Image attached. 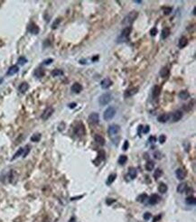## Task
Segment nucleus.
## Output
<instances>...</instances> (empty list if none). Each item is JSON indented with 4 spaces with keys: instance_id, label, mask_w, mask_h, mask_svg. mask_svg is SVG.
<instances>
[{
    "instance_id": "nucleus-22",
    "label": "nucleus",
    "mask_w": 196,
    "mask_h": 222,
    "mask_svg": "<svg viewBox=\"0 0 196 222\" xmlns=\"http://www.w3.org/2000/svg\"><path fill=\"white\" fill-rule=\"evenodd\" d=\"M186 189H187V184H186L185 182L180 183V184L177 186V192H179V193H183V192H184V191H186Z\"/></svg>"
},
{
    "instance_id": "nucleus-38",
    "label": "nucleus",
    "mask_w": 196,
    "mask_h": 222,
    "mask_svg": "<svg viewBox=\"0 0 196 222\" xmlns=\"http://www.w3.org/2000/svg\"><path fill=\"white\" fill-rule=\"evenodd\" d=\"M40 139H41V135L40 134L33 135V136L31 137L32 142H38V141H40Z\"/></svg>"
},
{
    "instance_id": "nucleus-4",
    "label": "nucleus",
    "mask_w": 196,
    "mask_h": 222,
    "mask_svg": "<svg viewBox=\"0 0 196 222\" xmlns=\"http://www.w3.org/2000/svg\"><path fill=\"white\" fill-rule=\"evenodd\" d=\"M111 99H112V96L110 93H104V94H102L100 97L99 98V105L103 107V106L108 105V104L111 101Z\"/></svg>"
},
{
    "instance_id": "nucleus-42",
    "label": "nucleus",
    "mask_w": 196,
    "mask_h": 222,
    "mask_svg": "<svg viewBox=\"0 0 196 222\" xmlns=\"http://www.w3.org/2000/svg\"><path fill=\"white\" fill-rule=\"evenodd\" d=\"M157 28H155V27H154V28H152L150 30V35L151 36H155V35L157 34Z\"/></svg>"
},
{
    "instance_id": "nucleus-30",
    "label": "nucleus",
    "mask_w": 196,
    "mask_h": 222,
    "mask_svg": "<svg viewBox=\"0 0 196 222\" xmlns=\"http://www.w3.org/2000/svg\"><path fill=\"white\" fill-rule=\"evenodd\" d=\"M160 92H161V88L159 86H155L153 89V96L154 98H157L160 95Z\"/></svg>"
},
{
    "instance_id": "nucleus-31",
    "label": "nucleus",
    "mask_w": 196,
    "mask_h": 222,
    "mask_svg": "<svg viewBox=\"0 0 196 222\" xmlns=\"http://www.w3.org/2000/svg\"><path fill=\"white\" fill-rule=\"evenodd\" d=\"M160 76L161 77H167L168 75H169V70H168V68H166V67H164V68H162V70H160Z\"/></svg>"
},
{
    "instance_id": "nucleus-6",
    "label": "nucleus",
    "mask_w": 196,
    "mask_h": 222,
    "mask_svg": "<svg viewBox=\"0 0 196 222\" xmlns=\"http://www.w3.org/2000/svg\"><path fill=\"white\" fill-rule=\"evenodd\" d=\"M54 107H48L47 108H45V110L43 111V114H42V116H41L42 119H43V120H47L48 118H50V117H52V115L54 114Z\"/></svg>"
},
{
    "instance_id": "nucleus-25",
    "label": "nucleus",
    "mask_w": 196,
    "mask_h": 222,
    "mask_svg": "<svg viewBox=\"0 0 196 222\" xmlns=\"http://www.w3.org/2000/svg\"><path fill=\"white\" fill-rule=\"evenodd\" d=\"M168 190V187L167 185L165 184V183H160L158 186V191L160 193H165Z\"/></svg>"
},
{
    "instance_id": "nucleus-49",
    "label": "nucleus",
    "mask_w": 196,
    "mask_h": 222,
    "mask_svg": "<svg viewBox=\"0 0 196 222\" xmlns=\"http://www.w3.org/2000/svg\"><path fill=\"white\" fill-rule=\"evenodd\" d=\"M149 131H150V126H149V125H146L145 128L143 129V133H144V134H147Z\"/></svg>"
},
{
    "instance_id": "nucleus-13",
    "label": "nucleus",
    "mask_w": 196,
    "mask_h": 222,
    "mask_svg": "<svg viewBox=\"0 0 196 222\" xmlns=\"http://www.w3.org/2000/svg\"><path fill=\"white\" fill-rule=\"evenodd\" d=\"M137 91H138V88H128V90L125 91L124 97L125 98H129V97H131V96H133V95L136 94V93H137Z\"/></svg>"
},
{
    "instance_id": "nucleus-27",
    "label": "nucleus",
    "mask_w": 196,
    "mask_h": 222,
    "mask_svg": "<svg viewBox=\"0 0 196 222\" xmlns=\"http://www.w3.org/2000/svg\"><path fill=\"white\" fill-rule=\"evenodd\" d=\"M33 74H34V76L37 77V78H42V77L44 76V70L41 68L36 69V70H34V73Z\"/></svg>"
},
{
    "instance_id": "nucleus-18",
    "label": "nucleus",
    "mask_w": 196,
    "mask_h": 222,
    "mask_svg": "<svg viewBox=\"0 0 196 222\" xmlns=\"http://www.w3.org/2000/svg\"><path fill=\"white\" fill-rule=\"evenodd\" d=\"M188 44V40L186 37L183 36L180 38L179 42H178V47L180 48V49H183V48H184L186 45Z\"/></svg>"
},
{
    "instance_id": "nucleus-24",
    "label": "nucleus",
    "mask_w": 196,
    "mask_h": 222,
    "mask_svg": "<svg viewBox=\"0 0 196 222\" xmlns=\"http://www.w3.org/2000/svg\"><path fill=\"white\" fill-rule=\"evenodd\" d=\"M116 178H117V174H116V173H112V174H110V176L108 177L107 181H106V184L111 185L112 183L114 182V181L116 180Z\"/></svg>"
},
{
    "instance_id": "nucleus-3",
    "label": "nucleus",
    "mask_w": 196,
    "mask_h": 222,
    "mask_svg": "<svg viewBox=\"0 0 196 222\" xmlns=\"http://www.w3.org/2000/svg\"><path fill=\"white\" fill-rule=\"evenodd\" d=\"M116 115V108L114 107H109L105 111H104L103 114V118L106 120V121H110L115 117Z\"/></svg>"
},
{
    "instance_id": "nucleus-9",
    "label": "nucleus",
    "mask_w": 196,
    "mask_h": 222,
    "mask_svg": "<svg viewBox=\"0 0 196 222\" xmlns=\"http://www.w3.org/2000/svg\"><path fill=\"white\" fill-rule=\"evenodd\" d=\"M161 200V197L158 194H152L148 199V203L150 205H155Z\"/></svg>"
},
{
    "instance_id": "nucleus-11",
    "label": "nucleus",
    "mask_w": 196,
    "mask_h": 222,
    "mask_svg": "<svg viewBox=\"0 0 196 222\" xmlns=\"http://www.w3.org/2000/svg\"><path fill=\"white\" fill-rule=\"evenodd\" d=\"M27 30H28V32L33 33V34H37V33H39V27L35 25L34 23L30 24V25H28V27H27Z\"/></svg>"
},
{
    "instance_id": "nucleus-43",
    "label": "nucleus",
    "mask_w": 196,
    "mask_h": 222,
    "mask_svg": "<svg viewBox=\"0 0 196 222\" xmlns=\"http://www.w3.org/2000/svg\"><path fill=\"white\" fill-rule=\"evenodd\" d=\"M165 141H166V136H165V135L160 136V137H159V143H160V144H164Z\"/></svg>"
},
{
    "instance_id": "nucleus-54",
    "label": "nucleus",
    "mask_w": 196,
    "mask_h": 222,
    "mask_svg": "<svg viewBox=\"0 0 196 222\" xmlns=\"http://www.w3.org/2000/svg\"><path fill=\"white\" fill-rule=\"evenodd\" d=\"M160 218H161V215H159L158 217L155 218V219H154V221H153V222H157V220H159V219H160Z\"/></svg>"
},
{
    "instance_id": "nucleus-48",
    "label": "nucleus",
    "mask_w": 196,
    "mask_h": 222,
    "mask_svg": "<svg viewBox=\"0 0 196 222\" xmlns=\"http://www.w3.org/2000/svg\"><path fill=\"white\" fill-rule=\"evenodd\" d=\"M52 62H54V60H52V59H48V60L43 61V65H49V64H51Z\"/></svg>"
},
{
    "instance_id": "nucleus-19",
    "label": "nucleus",
    "mask_w": 196,
    "mask_h": 222,
    "mask_svg": "<svg viewBox=\"0 0 196 222\" xmlns=\"http://www.w3.org/2000/svg\"><path fill=\"white\" fill-rule=\"evenodd\" d=\"M128 176L130 177V179H131V180L136 179V176H137V172H136V169L133 168V167H130V168L128 169Z\"/></svg>"
},
{
    "instance_id": "nucleus-2",
    "label": "nucleus",
    "mask_w": 196,
    "mask_h": 222,
    "mask_svg": "<svg viewBox=\"0 0 196 222\" xmlns=\"http://www.w3.org/2000/svg\"><path fill=\"white\" fill-rule=\"evenodd\" d=\"M131 31H132V27H125L123 29V31L121 32V33L119 34V36L118 37L117 39V43H125L128 40L129 38V35L131 33Z\"/></svg>"
},
{
    "instance_id": "nucleus-50",
    "label": "nucleus",
    "mask_w": 196,
    "mask_h": 222,
    "mask_svg": "<svg viewBox=\"0 0 196 222\" xmlns=\"http://www.w3.org/2000/svg\"><path fill=\"white\" fill-rule=\"evenodd\" d=\"M115 201H116V200H115V199H108L107 200H106V203H107L108 205H110V204L114 203Z\"/></svg>"
},
{
    "instance_id": "nucleus-56",
    "label": "nucleus",
    "mask_w": 196,
    "mask_h": 222,
    "mask_svg": "<svg viewBox=\"0 0 196 222\" xmlns=\"http://www.w3.org/2000/svg\"><path fill=\"white\" fill-rule=\"evenodd\" d=\"M81 198H82V196H80V197H74V198H72V200H74V199H81Z\"/></svg>"
},
{
    "instance_id": "nucleus-28",
    "label": "nucleus",
    "mask_w": 196,
    "mask_h": 222,
    "mask_svg": "<svg viewBox=\"0 0 196 222\" xmlns=\"http://www.w3.org/2000/svg\"><path fill=\"white\" fill-rule=\"evenodd\" d=\"M148 199V196H147V193H142L141 195H139L138 197L136 198V200L138 202H141V203H143V202H145L147 199Z\"/></svg>"
},
{
    "instance_id": "nucleus-15",
    "label": "nucleus",
    "mask_w": 196,
    "mask_h": 222,
    "mask_svg": "<svg viewBox=\"0 0 196 222\" xmlns=\"http://www.w3.org/2000/svg\"><path fill=\"white\" fill-rule=\"evenodd\" d=\"M183 116H184V114H183V112L181 110H177L175 111L174 113L173 114V117H172V120H173V122H177L179 121V120L182 119V117Z\"/></svg>"
},
{
    "instance_id": "nucleus-53",
    "label": "nucleus",
    "mask_w": 196,
    "mask_h": 222,
    "mask_svg": "<svg viewBox=\"0 0 196 222\" xmlns=\"http://www.w3.org/2000/svg\"><path fill=\"white\" fill-rule=\"evenodd\" d=\"M69 222H76V218H75V217H72V218H70V220H69Z\"/></svg>"
},
{
    "instance_id": "nucleus-8",
    "label": "nucleus",
    "mask_w": 196,
    "mask_h": 222,
    "mask_svg": "<svg viewBox=\"0 0 196 222\" xmlns=\"http://www.w3.org/2000/svg\"><path fill=\"white\" fill-rule=\"evenodd\" d=\"M89 122L92 125H97L99 122V115L96 112H93L89 116Z\"/></svg>"
},
{
    "instance_id": "nucleus-45",
    "label": "nucleus",
    "mask_w": 196,
    "mask_h": 222,
    "mask_svg": "<svg viewBox=\"0 0 196 222\" xmlns=\"http://www.w3.org/2000/svg\"><path fill=\"white\" fill-rule=\"evenodd\" d=\"M154 156H155V158H156V159H161V157H162V154H161V153L159 152V151H155V153H154Z\"/></svg>"
},
{
    "instance_id": "nucleus-32",
    "label": "nucleus",
    "mask_w": 196,
    "mask_h": 222,
    "mask_svg": "<svg viewBox=\"0 0 196 222\" xmlns=\"http://www.w3.org/2000/svg\"><path fill=\"white\" fill-rule=\"evenodd\" d=\"M23 153H24V148H19L18 150H17V152L14 154V156H13V158L11 159V160H12V161L15 160V159L18 158L19 156H21V155L23 154Z\"/></svg>"
},
{
    "instance_id": "nucleus-58",
    "label": "nucleus",
    "mask_w": 196,
    "mask_h": 222,
    "mask_svg": "<svg viewBox=\"0 0 196 222\" xmlns=\"http://www.w3.org/2000/svg\"><path fill=\"white\" fill-rule=\"evenodd\" d=\"M43 222H49V220H48V218H47V220H43Z\"/></svg>"
},
{
    "instance_id": "nucleus-39",
    "label": "nucleus",
    "mask_w": 196,
    "mask_h": 222,
    "mask_svg": "<svg viewBox=\"0 0 196 222\" xmlns=\"http://www.w3.org/2000/svg\"><path fill=\"white\" fill-rule=\"evenodd\" d=\"M172 10H173V9H172V7H170V6H164L163 7L164 13H165V14H166V15H167V14H170V13L172 12Z\"/></svg>"
},
{
    "instance_id": "nucleus-37",
    "label": "nucleus",
    "mask_w": 196,
    "mask_h": 222,
    "mask_svg": "<svg viewBox=\"0 0 196 222\" xmlns=\"http://www.w3.org/2000/svg\"><path fill=\"white\" fill-rule=\"evenodd\" d=\"M27 62V59L24 56H21V57L18 58V61H17V63H19L20 65H25Z\"/></svg>"
},
{
    "instance_id": "nucleus-29",
    "label": "nucleus",
    "mask_w": 196,
    "mask_h": 222,
    "mask_svg": "<svg viewBox=\"0 0 196 222\" xmlns=\"http://www.w3.org/2000/svg\"><path fill=\"white\" fill-rule=\"evenodd\" d=\"M154 168H155V162H154L153 161H148V162H147V164H146V169H147V171L151 172V171H153Z\"/></svg>"
},
{
    "instance_id": "nucleus-41",
    "label": "nucleus",
    "mask_w": 196,
    "mask_h": 222,
    "mask_svg": "<svg viewBox=\"0 0 196 222\" xmlns=\"http://www.w3.org/2000/svg\"><path fill=\"white\" fill-rule=\"evenodd\" d=\"M30 149H31V148H30V146H29V145H26L25 148H24V153H23V156L24 157H25L27 154H29V152H30Z\"/></svg>"
},
{
    "instance_id": "nucleus-52",
    "label": "nucleus",
    "mask_w": 196,
    "mask_h": 222,
    "mask_svg": "<svg viewBox=\"0 0 196 222\" xmlns=\"http://www.w3.org/2000/svg\"><path fill=\"white\" fill-rule=\"evenodd\" d=\"M143 127H144V126H143L142 125H139V126H138V135H139V136H140V130H141V131H142V130H143Z\"/></svg>"
},
{
    "instance_id": "nucleus-23",
    "label": "nucleus",
    "mask_w": 196,
    "mask_h": 222,
    "mask_svg": "<svg viewBox=\"0 0 196 222\" xmlns=\"http://www.w3.org/2000/svg\"><path fill=\"white\" fill-rule=\"evenodd\" d=\"M178 97H179L181 99H183V100H185V99H189V98H190V94H189V92H188V91L183 90V91H181V92L179 93Z\"/></svg>"
},
{
    "instance_id": "nucleus-7",
    "label": "nucleus",
    "mask_w": 196,
    "mask_h": 222,
    "mask_svg": "<svg viewBox=\"0 0 196 222\" xmlns=\"http://www.w3.org/2000/svg\"><path fill=\"white\" fill-rule=\"evenodd\" d=\"M74 133L79 136H82L85 135V127L84 125L82 123H79L78 125L75 126L74 128Z\"/></svg>"
},
{
    "instance_id": "nucleus-17",
    "label": "nucleus",
    "mask_w": 196,
    "mask_h": 222,
    "mask_svg": "<svg viewBox=\"0 0 196 222\" xmlns=\"http://www.w3.org/2000/svg\"><path fill=\"white\" fill-rule=\"evenodd\" d=\"M170 118V114H162L157 117V121L160 123H166Z\"/></svg>"
},
{
    "instance_id": "nucleus-34",
    "label": "nucleus",
    "mask_w": 196,
    "mask_h": 222,
    "mask_svg": "<svg viewBox=\"0 0 196 222\" xmlns=\"http://www.w3.org/2000/svg\"><path fill=\"white\" fill-rule=\"evenodd\" d=\"M185 202L188 204V205H194L195 204V198L192 197V196H190V197H187L185 199Z\"/></svg>"
},
{
    "instance_id": "nucleus-44",
    "label": "nucleus",
    "mask_w": 196,
    "mask_h": 222,
    "mask_svg": "<svg viewBox=\"0 0 196 222\" xmlns=\"http://www.w3.org/2000/svg\"><path fill=\"white\" fill-rule=\"evenodd\" d=\"M128 146H129V143H128V141H125L124 144H123V146H122V150L127 151L128 149Z\"/></svg>"
},
{
    "instance_id": "nucleus-12",
    "label": "nucleus",
    "mask_w": 196,
    "mask_h": 222,
    "mask_svg": "<svg viewBox=\"0 0 196 222\" xmlns=\"http://www.w3.org/2000/svg\"><path fill=\"white\" fill-rule=\"evenodd\" d=\"M175 175H176V178H177L178 180L182 181V180H184V178H185L186 172L184 171V170H183V169L179 168L175 171Z\"/></svg>"
},
{
    "instance_id": "nucleus-5",
    "label": "nucleus",
    "mask_w": 196,
    "mask_h": 222,
    "mask_svg": "<svg viewBox=\"0 0 196 222\" xmlns=\"http://www.w3.org/2000/svg\"><path fill=\"white\" fill-rule=\"evenodd\" d=\"M120 131V126L117 124H112L109 126V129H108V134L109 136L111 137V139L116 136L118 134V132Z\"/></svg>"
},
{
    "instance_id": "nucleus-46",
    "label": "nucleus",
    "mask_w": 196,
    "mask_h": 222,
    "mask_svg": "<svg viewBox=\"0 0 196 222\" xmlns=\"http://www.w3.org/2000/svg\"><path fill=\"white\" fill-rule=\"evenodd\" d=\"M148 141H149V143H151V144H154V143L156 142V137L154 136H151L150 137L148 138Z\"/></svg>"
},
{
    "instance_id": "nucleus-55",
    "label": "nucleus",
    "mask_w": 196,
    "mask_h": 222,
    "mask_svg": "<svg viewBox=\"0 0 196 222\" xmlns=\"http://www.w3.org/2000/svg\"><path fill=\"white\" fill-rule=\"evenodd\" d=\"M97 60H99V56L98 55H96L95 57L92 58V62H95V61H97Z\"/></svg>"
},
{
    "instance_id": "nucleus-47",
    "label": "nucleus",
    "mask_w": 196,
    "mask_h": 222,
    "mask_svg": "<svg viewBox=\"0 0 196 222\" xmlns=\"http://www.w3.org/2000/svg\"><path fill=\"white\" fill-rule=\"evenodd\" d=\"M151 218V214L149 212H146L144 214V219L145 220H149Z\"/></svg>"
},
{
    "instance_id": "nucleus-21",
    "label": "nucleus",
    "mask_w": 196,
    "mask_h": 222,
    "mask_svg": "<svg viewBox=\"0 0 196 222\" xmlns=\"http://www.w3.org/2000/svg\"><path fill=\"white\" fill-rule=\"evenodd\" d=\"M28 88H29L28 83H27V82H23V83H21V84L19 85L18 90L20 91L21 93H25L27 90H28Z\"/></svg>"
},
{
    "instance_id": "nucleus-20",
    "label": "nucleus",
    "mask_w": 196,
    "mask_h": 222,
    "mask_svg": "<svg viewBox=\"0 0 196 222\" xmlns=\"http://www.w3.org/2000/svg\"><path fill=\"white\" fill-rule=\"evenodd\" d=\"M94 140H95V142L98 143L99 145H104L105 144V139L102 136L100 135H95L94 136Z\"/></svg>"
},
{
    "instance_id": "nucleus-40",
    "label": "nucleus",
    "mask_w": 196,
    "mask_h": 222,
    "mask_svg": "<svg viewBox=\"0 0 196 222\" xmlns=\"http://www.w3.org/2000/svg\"><path fill=\"white\" fill-rule=\"evenodd\" d=\"M61 23V18H57L55 21L54 22V24H52V29H56L58 27V25H59V24Z\"/></svg>"
},
{
    "instance_id": "nucleus-14",
    "label": "nucleus",
    "mask_w": 196,
    "mask_h": 222,
    "mask_svg": "<svg viewBox=\"0 0 196 222\" xmlns=\"http://www.w3.org/2000/svg\"><path fill=\"white\" fill-rule=\"evenodd\" d=\"M70 89H72V92H74V93H77V94H79V93L81 92V90L83 89V88H82V86H81V84H80V83H78V82H75L74 84H73L72 86Z\"/></svg>"
},
{
    "instance_id": "nucleus-36",
    "label": "nucleus",
    "mask_w": 196,
    "mask_h": 222,
    "mask_svg": "<svg viewBox=\"0 0 196 222\" xmlns=\"http://www.w3.org/2000/svg\"><path fill=\"white\" fill-rule=\"evenodd\" d=\"M63 74V71L62 70H54L52 71V76L57 77V76H62Z\"/></svg>"
},
{
    "instance_id": "nucleus-57",
    "label": "nucleus",
    "mask_w": 196,
    "mask_h": 222,
    "mask_svg": "<svg viewBox=\"0 0 196 222\" xmlns=\"http://www.w3.org/2000/svg\"><path fill=\"white\" fill-rule=\"evenodd\" d=\"M2 82H3V79L0 78V84H1V83H2Z\"/></svg>"
},
{
    "instance_id": "nucleus-10",
    "label": "nucleus",
    "mask_w": 196,
    "mask_h": 222,
    "mask_svg": "<svg viewBox=\"0 0 196 222\" xmlns=\"http://www.w3.org/2000/svg\"><path fill=\"white\" fill-rule=\"evenodd\" d=\"M111 85H112V80H110V78H105L104 80H101V82H100V86L103 89L109 88Z\"/></svg>"
},
{
    "instance_id": "nucleus-16",
    "label": "nucleus",
    "mask_w": 196,
    "mask_h": 222,
    "mask_svg": "<svg viewBox=\"0 0 196 222\" xmlns=\"http://www.w3.org/2000/svg\"><path fill=\"white\" fill-rule=\"evenodd\" d=\"M18 70H19L18 66L13 65L8 69V70H7V72H6V75H7V76H13V75H14V74H16L17 72H18Z\"/></svg>"
},
{
    "instance_id": "nucleus-1",
    "label": "nucleus",
    "mask_w": 196,
    "mask_h": 222,
    "mask_svg": "<svg viewBox=\"0 0 196 222\" xmlns=\"http://www.w3.org/2000/svg\"><path fill=\"white\" fill-rule=\"evenodd\" d=\"M137 16H138V13L136 12V11H131V12L128 13V14H127V16L123 19L122 25L126 27L131 26V25L134 23V21L137 18Z\"/></svg>"
},
{
    "instance_id": "nucleus-35",
    "label": "nucleus",
    "mask_w": 196,
    "mask_h": 222,
    "mask_svg": "<svg viewBox=\"0 0 196 222\" xmlns=\"http://www.w3.org/2000/svg\"><path fill=\"white\" fill-rule=\"evenodd\" d=\"M162 174H163V171H162L161 169L157 168L156 170H155V173H154V178H155V180L159 179V178L162 176Z\"/></svg>"
},
{
    "instance_id": "nucleus-33",
    "label": "nucleus",
    "mask_w": 196,
    "mask_h": 222,
    "mask_svg": "<svg viewBox=\"0 0 196 222\" xmlns=\"http://www.w3.org/2000/svg\"><path fill=\"white\" fill-rule=\"evenodd\" d=\"M127 161H128V157H127V155L123 154V155H120L119 158H118V163L120 165H124L127 162Z\"/></svg>"
},
{
    "instance_id": "nucleus-26",
    "label": "nucleus",
    "mask_w": 196,
    "mask_h": 222,
    "mask_svg": "<svg viewBox=\"0 0 196 222\" xmlns=\"http://www.w3.org/2000/svg\"><path fill=\"white\" fill-rule=\"evenodd\" d=\"M170 33H171L170 28H168V27L164 28L163 30H162V38H163V39H166L170 35Z\"/></svg>"
},
{
    "instance_id": "nucleus-51",
    "label": "nucleus",
    "mask_w": 196,
    "mask_h": 222,
    "mask_svg": "<svg viewBox=\"0 0 196 222\" xmlns=\"http://www.w3.org/2000/svg\"><path fill=\"white\" fill-rule=\"evenodd\" d=\"M76 106H77L76 103H70V104H69V107H70V108H72V109L74 108Z\"/></svg>"
}]
</instances>
